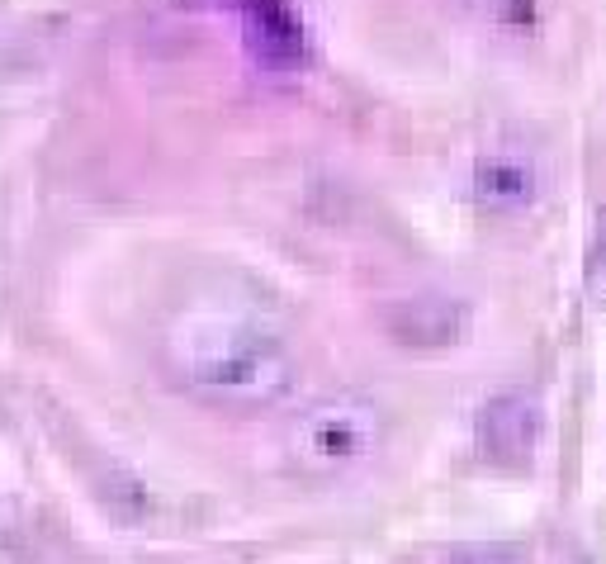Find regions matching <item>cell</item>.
I'll list each match as a JSON object with an SVG mask.
<instances>
[{"instance_id": "277c9868", "label": "cell", "mask_w": 606, "mask_h": 564, "mask_svg": "<svg viewBox=\"0 0 606 564\" xmlns=\"http://www.w3.org/2000/svg\"><path fill=\"white\" fill-rule=\"evenodd\" d=\"M540 403L526 389H507L479 408L474 418V441H479L483 460H493L502 470H526L540 446Z\"/></svg>"}, {"instance_id": "3957f363", "label": "cell", "mask_w": 606, "mask_h": 564, "mask_svg": "<svg viewBox=\"0 0 606 564\" xmlns=\"http://www.w3.org/2000/svg\"><path fill=\"white\" fill-rule=\"evenodd\" d=\"M379 328L403 351H450L474 328V309L455 294H403L384 304Z\"/></svg>"}, {"instance_id": "6da1fadb", "label": "cell", "mask_w": 606, "mask_h": 564, "mask_svg": "<svg viewBox=\"0 0 606 564\" xmlns=\"http://www.w3.org/2000/svg\"><path fill=\"white\" fill-rule=\"evenodd\" d=\"M166 365L180 389L228 413L275 408L289 399L299 365L270 328L232 313H190L166 332Z\"/></svg>"}, {"instance_id": "7a4b0ae2", "label": "cell", "mask_w": 606, "mask_h": 564, "mask_svg": "<svg viewBox=\"0 0 606 564\" xmlns=\"http://www.w3.org/2000/svg\"><path fill=\"white\" fill-rule=\"evenodd\" d=\"M379 441H384L379 403L360 394H332L289 422L285 451L308 474H341L351 465H365L379 451Z\"/></svg>"}, {"instance_id": "8992f818", "label": "cell", "mask_w": 606, "mask_h": 564, "mask_svg": "<svg viewBox=\"0 0 606 564\" xmlns=\"http://www.w3.org/2000/svg\"><path fill=\"white\" fill-rule=\"evenodd\" d=\"M247 19V48L266 67H303L308 62V34L285 0H237Z\"/></svg>"}, {"instance_id": "5b68a950", "label": "cell", "mask_w": 606, "mask_h": 564, "mask_svg": "<svg viewBox=\"0 0 606 564\" xmlns=\"http://www.w3.org/2000/svg\"><path fill=\"white\" fill-rule=\"evenodd\" d=\"M535 195H540V166L517 147H493L474 162V200L483 214H498V219L526 214Z\"/></svg>"}, {"instance_id": "52a82bcc", "label": "cell", "mask_w": 606, "mask_h": 564, "mask_svg": "<svg viewBox=\"0 0 606 564\" xmlns=\"http://www.w3.org/2000/svg\"><path fill=\"white\" fill-rule=\"evenodd\" d=\"M436 564H531L521 546H498V541H479V546H455Z\"/></svg>"}]
</instances>
